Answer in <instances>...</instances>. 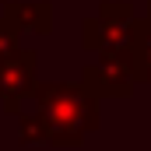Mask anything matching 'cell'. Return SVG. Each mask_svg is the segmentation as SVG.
Wrapping results in <instances>:
<instances>
[{
  "label": "cell",
  "instance_id": "1",
  "mask_svg": "<svg viewBox=\"0 0 151 151\" xmlns=\"http://www.w3.org/2000/svg\"><path fill=\"white\" fill-rule=\"evenodd\" d=\"M35 113L53 127L56 148L60 144H81L88 130L99 127V102L84 84H60L42 81L32 88Z\"/></svg>",
  "mask_w": 151,
  "mask_h": 151
},
{
  "label": "cell",
  "instance_id": "2",
  "mask_svg": "<svg viewBox=\"0 0 151 151\" xmlns=\"http://www.w3.org/2000/svg\"><path fill=\"white\" fill-rule=\"evenodd\" d=\"M35 67H39V53L35 49H14L11 56L0 60V106L4 113H18L21 102L32 95L35 88Z\"/></svg>",
  "mask_w": 151,
  "mask_h": 151
},
{
  "label": "cell",
  "instance_id": "3",
  "mask_svg": "<svg viewBox=\"0 0 151 151\" xmlns=\"http://www.w3.org/2000/svg\"><path fill=\"white\" fill-rule=\"evenodd\" d=\"M137 39V25H130V7L106 4L99 18L84 21V49H130Z\"/></svg>",
  "mask_w": 151,
  "mask_h": 151
},
{
  "label": "cell",
  "instance_id": "4",
  "mask_svg": "<svg viewBox=\"0 0 151 151\" xmlns=\"http://www.w3.org/2000/svg\"><path fill=\"white\" fill-rule=\"evenodd\" d=\"M134 77V53L130 49H102L99 63L84 67V88L91 95H127Z\"/></svg>",
  "mask_w": 151,
  "mask_h": 151
},
{
  "label": "cell",
  "instance_id": "5",
  "mask_svg": "<svg viewBox=\"0 0 151 151\" xmlns=\"http://www.w3.org/2000/svg\"><path fill=\"white\" fill-rule=\"evenodd\" d=\"M4 18L18 32H35V35L53 32V4L49 0H4Z\"/></svg>",
  "mask_w": 151,
  "mask_h": 151
},
{
  "label": "cell",
  "instance_id": "6",
  "mask_svg": "<svg viewBox=\"0 0 151 151\" xmlns=\"http://www.w3.org/2000/svg\"><path fill=\"white\" fill-rule=\"evenodd\" d=\"M14 49H21V32H18V28L0 14V60H4V56H11Z\"/></svg>",
  "mask_w": 151,
  "mask_h": 151
}]
</instances>
